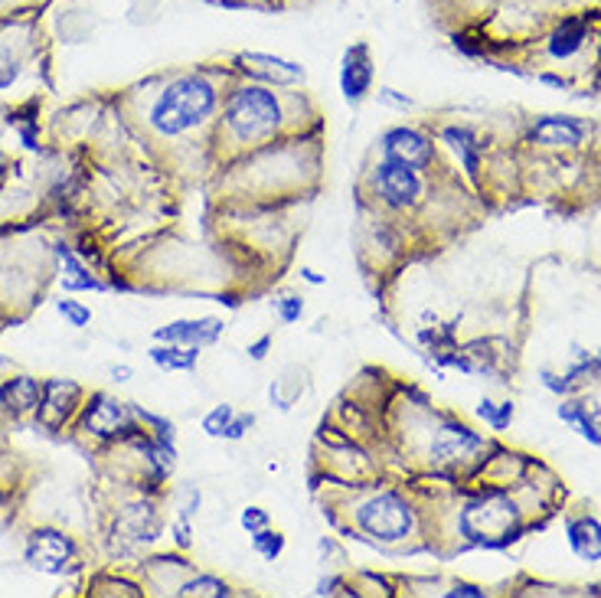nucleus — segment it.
Instances as JSON below:
<instances>
[{"instance_id":"f257e3e1","label":"nucleus","mask_w":601,"mask_h":598,"mask_svg":"<svg viewBox=\"0 0 601 598\" xmlns=\"http://www.w3.org/2000/svg\"><path fill=\"white\" fill-rule=\"evenodd\" d=\"M213 109H216V86L206 76L190 73V76L174 79L158 96V102L151 109V128L174 138V135L197 128L203 119H210Z\"/></svg>"},{"instance_id":"f03ea898","label":"nucleus","mask_w":601,"mask_h":598,"mask_svg":"<svg viewBox=\"0 0 601 598\" xmlns=\"http://www.w3.org/2000/svg\"><path fill=\"white\" fill-rule=\"evenodd\" d=\"M281 125V105L265 86H242L226 105V128L239 141H262Z\"/></svg>"},{"instance_id":"7ed1b4c3","label":"nucleus","mask_w":601,"mask_h":598,"mask_svg":"<svg viewBox=\"0 0 601 598\" xmlns=\"http://www.w3.org/2000/svg\"><path fill=\"white\" fill-rule=\"evenodd\" d=\"M461 533L480 546H506L519 533V510L506 494H487L464 507Z\"/></svg>"},{"instance_id":"20e7f679","label":"nucleus","mask_w":601,"mask_h":598,"mask_svg":"<svg viewBox=\"0 0 601 598\" xmlns=\"http://www.w3.org/2000/svg\"><path fill=\"white\" fill-rule=\"evenodd\" d=\"M83 432L105 438V441H118V438H138V412L128 402L112 399L109 393H96L86 406H83V419H79Z\"/></svg>"},{"instance_id":"39448f33","label":"nucleus","mask_w":601,"mask_h":598,"mask_svg":"<svg viewBox=\"0 0 601 598\" xmlns=\"http://www.w3.org/2000/svg\"><path fill=\"white\" fill-rule=\"evenodd\" d=\"M356 523L363 533L396 543L402 536H409L412 530V510L399 494H376L370 497L360 510H356Z\"/></svg>"},{"instance_id":"423d86ee","label":"nucleus","mask_w":601,"mask_h":598,"mask_svg":"<svg viewBox=\"0 0 601 598\" xmlns=\"http://www.w3.org/2000/svg\"><path fill=\"white\" fill-rule=\"evenodd\" d=\"M76 559V543L60 533V530H34L27 539V562L47 575H63L70 569V562Z\"/></svg>"},{"instance_id":"0eeeda50","label":"nucleus","mask_w":601,"mask_h":598,"mask_svg":"<svg viewBox=\"0 0 601 598\" xmlns=\"http://www.w3.org/2000/svg\"><path fill=\"white\" fill-rule=\"evenodd\" d=\"M83 389L73 379H47L43 399H40V425L50 432H60L79 409Z\"/></svg>"},{"instance_id":"6e6552de","label":"nucleus","mask_w":601,"mask_h":598,"mask_svg":"<svg viewBox=\"0 0 601 598\" xmlns=\"http://www.w3.org/2000/svg\"><path fill=\"white\" fill-rule=\"evenodd\" d=\"M376 187L386 197V203H392V207H412L422 197V180H418L415 167L399 164V161H383L376 167Z\"/></svg>"},{"instance_id":"1a4fd4ad","label":"nucleus","mask_w":601,"mask_h":598,"mask_svg":"<svg viewBox=\"0 0 601 598\" xmlns=\"http://www.w3.org/2000/svg\"><path fill=\"white\" fill-rule=\"evenodd\" d=\"M340 89H343V99L350 105L363 102L366 92L373 89V60H370L366 43H356V47L347 50L343 66H340Z\"/></svg>"},{"instance_id":"9d476101","label":"nucleus","mask_w":601,"mask_h":598,"mask_svg":"<svg viewBox=\"0 0 601 598\" xmlns=\"http://www.w3.org/2000/svg\"><path fill=\"white\" fill-rule=\"evenodd\" d=\"M223 337L220 317H200V321H171L154 331L158 344H184V347H210Z\"/></svg>"},{"instance_id":"9b49d317","label":"nucleus","mask_w":601,"mask_h":598,"mask_svg":"<svg viewBox=\"0 0 601 598\" xmlns=\"http://www.w3.org/2000/svg\"><path fill=\"white\" fill-rule=\"evenodd\" d=\"M484 441L467 428V425H441L438 435L431 438V461L435 464H458L467 461L474 451H480Z\"/></svg>"},{"instance_id":"f8f14e48","label":"nucleus","mask_w":601,"mask_h":598,"mask_svg":"<svg viewBox=\"0 0 601 598\" xmlns=\"http://www.w3.org/2000/svg\"><path fill=\"white\" fill-rule=\"evenodd\" d=\"M236 63H239L242 73H249L255 79H265V83H278V86L304 83V66L301 63L272 57V53H242Z\"/></svg>"},{"instance_id":"ddd939ff","label":"nucleus","mask_w":601,"mask_h":598,"mask_svg":"<svg viewBox=\"0 0 601 598\" xmlns=\"http://www.w3.org/2000/svg\"><path fill=\"white\" fill-rule=\"evenodd\" d=\"M383 161H399L412 167H425L431 161V145L425 135L412 128H392L383 135Z\"/></svg>"},{"instance_id":"4468645a","label":"nucleus","mask_w":601,"mask_h":598,"mask_svg":"<svg viewBox=\"0 0 601 598\" xmlns=\"http://www.w3.org/2000/svg\"><path fill=\"white\" fill-rule=\"evenodd\" d=\"M585 135H588V125L578 119H542L529 132V138L546 148H575L585 141Z\"/></svg>"},{"instance_id":"2eb2a0df","label":"nucleus","mask_w":601,"mask_h":598,"mask_svg":"<svg viewBox=\"0 0 601 598\" xmlns=\"http://www.w3.org/2000/svg\"><path fill=\"white\" fill-rule=\"evenodd\" d=\"M588 40V21L585 17H565L552 37H549V57L552 60H572Z\"/></svg>"},{"instance_id":"dca6fc26","label":"nucleus","mask_w":601,"mask_h":598,"mask_svg":"<svg viewBox=\"0 0 601 598\" xmlns=\"http://www.w3.org/2000/svg\"><path fill=\"white\" fill-rule=\"evenodd\" d=\"M40 399H43V383L34 379V376H14L0 386V402H4L11 412H30V409H40Z\"/></svg>"},{"instance_id":"f3484780","label":"nucleus","mask_w":601,"mask_h":598,"mask_svg":"<svg viewBox=\"0 0 601 598\" xmlns=\"http://www.w3.org/2000/svg\"><path fill=\"white\" fill-rule=\"evenodd\" d=\"M565 533H568V546L588 559V562H598L601 559V523L594 516H578V520H568L565 523Z\"/></svg>"},{"instance_id":"a211bd4d","label":"nucleus","mask_w":601,"mask_h":598,"mask_svg":"<svg viewBox=\"0 0 601 598\" xmlns=\"http://www.w3.org/2000/svg\"><path fill=\"white\" fill-rule=\"evenodd\" d=\"M118 533H125V536H132V539H145V543L158 539L161 526H158L154 507H151V503H135V507H128V510L122 513V520H118Z\"/></svg>"},{"instance_id":"6ab92c4d","label":"nucleus","mask_w":601,"mask_h":598,"mask_svg":"<svg viewBox=\"0 0 601 598\" xmlns=\"http://www.w3.org/2000/svg\"><path fill=\"white\" fill-rule=\"evenodd\" d=\"M138 441V448L145 451V458H148V464H151V471L158 474V477H167V474H174V464H177V448H174V438H158V435H148V438H135Z\"/></svg>"},{"instance_id":"aec40b11","label":"nucleus","mask_w":601,"mask_h":598,"mask_svg":"<svg viewBox=\"0 0 601 598\" xmlns=\"http://www.w3.org/2000/svg\"><path fill=\"white\" fill-rule=\"evenodd\" d=\"M148 353L161 370H171V373H187L200 360V347H184V344H158Z\"/></svg>"},{"instance_id":"412c9836","label":"nucleus","mask_w":601,"mask_h":598,"mask_svg":"<svg viewBox=\"0 0 601 598\" xmlns=\"http://www.w3.org/2000/svg\"><path fill=\"white\" fill-rule=\"evenodd\" d=\"M57 256H60L63 265H66V275H63V288H66V291H102V282L92 278L89 269H86L66 246H60Z\"/></svg>"},{"instance_id":"4be33fe9","label":"nucleus","mask_w":601,"mask_h":598,"mask_svg":"<svg viewBox=\"0 0 601 598\" xmlns=\"http://www.w3.org/2000/svg\"><path fill=\"white\" fill-rule=\"evenodd\" d=\"M559 419L562 422H568L581 438H588L591 445H601V432L594 428V419L588 415V409L581 406V402H565V406H559Z\"/></svg>"},{"instance_id":"5701e85b","label":"nucleus","mask_w":601,"mask_h":598,"mask_svg":"<svg viewBox=\"0 0 601 598\" xmlns=\"http://www.w3.org/2000/svg\"><path fill=\"white\" fill-rule=\"evenodd\" d=\"M445 141L451 145V151L464 161L467 174H477V138L467 128H445Z\"/></svg>"},{"instance_id":"b1692460","label":"nucleus","mask_w":601,"mask_h":598,"mask_svg":"<svg viewBox=\"0 0 601 598\" xmlns=\"http://www.w3.org/2000/svg\"><path fill=\"white\" fill-rule=\"evenodd\" d=\"M180 598H226L229 595V585L216 575H197L193 582L180 585L177 588Z\"/></svg>"},{"instance_id":"393cba45","label":"nucleus","mask_w":601,"mask_h":598,"mask_svg":"<svg viewBox=\"0 0 601 598\" xmlns=\"http://www.w3.org/2000/svg\"><path fill=\"white\" fill-rule=\"evenodd\" d=\"M252 549L262 556V559H268V562H275L281 552H285V533H278V530H259V533H252Z\"/></svg>"},{"instance_id":"a878e982","label":"nucleus","mask_w":601,"mask_h":598,"mask_svg":"<svg viewBox=\"0 0 601 598\" xmlns=\"http://www.w3.org/2000/svg\"><path fill=\"white\" fill-rule=\"evenodd\" d=\"M236 419V409L233 406H213L206 415H203V432L206 435H213V438H223V432L229 428V422Z\"/></svg>"},{"instance_id":"bb28decb","label":"nucleus","mask_w":601,"mask_h":598,"mask_svg":"<svg viewBox=\"0 0 601 598\" xmlns=\"http://www.w3.org/2000/svg\"><path fill=\"white\" fill-rule=\"evenodd\" d=\"M477 415H480L484 422H490V425L500 432V428H506V425H510V419H513V402H500V406H493L490 399H484V402L477 406Z\"/></svg>"},{"instance_id":"cd10ccee","label":"nucleus","mask_w":601,"mask_h":598,"mask_svg":"<svg viewBox=\"0 0 601 598\" xmlns=\"http://www.w3.org/2000/svg\"><path fill=\"white\" fill-rule=\"evenodd\" d=\"M57 311L66 317V324H70V327H86V324L92 321V311H89L86 304H79V301H70V298L57 301Z\"/></svg>"},{"instance_id":"c85d7f7f","label":"nucleus","mask_w":601,"mask_h":598,"mask_svg":"<svg viewBox=\"0 0 601 598\" xmlns=\"http://www.w3.org/2000/svg\"><path fill=\"white\" fill-rule=\"evenodd\" d=\"M278 314H281L285 324H295V321H301V314H304V301H301L298 295H288V298L278 301Z\"/></svg>"},{"instance_id":"c756f323","label":"nucleus","mask_w":601,"mask_h":598,"mask_svg":"<svg viewBox=\"0 0 601 598\" xmlns=\"http://www.w3.org/2000/svg\"><path fill=\"white\" fill-rule=\"evenodd\" d=\"M242 526H246L249 536H252V533H259V530L268 526V513H265L262 507H246V510H242Z\"/></svg>"},{"instance_id":"7c9ffc66","label":"nucleus","mask_w":601,"mask_h":598,"mask_svg":"<svg viewBox=\"0 0 601 598\" xmlns=\"http://www.w3.org/2000/svg\"><path fill=\"white\" fill-rule=\"evenodd\" d=\"M255 419L252 415H236L233 422H229V428L223 432V438H229V441H236V438H242L246 432H249V425H252Z\"/></svg>"},{"instance_id":"2f4dec72","label":"nucleus","mask_w":601,"mask_h":598,"mask_svg":"<svg viewBox=\"0 0 601 598\" xmlns=\"http://www.w3.org/2000/svg\"><path fill=\"white\" fill-rule=\"evenodd\" d=\"M379 102L396 105V109H409V105H412L405 96H399V92H396V89H389V86H383V89H379Z\"/></svg>"},{"instance_id":"473e14b6","label":"nucleus","mask_w":601,"mask_h":598,"mask_svg":"<svg viewBox=\"0 0 601 598\" xmlns=\"http://www.w3.org/2000/svg\"><path fill=\"white\" fill-rule=\"evenodd\" d=\"M268 350H272V337L265 334V337H259L255 344H249V357L252 360H265L268 357Z\"/></svg>"},{"instance_id":"72a5a7b5","label":"nucleus","mask_w":601,"mask_h":598,"mask_svg":"<svg viewBox=\"0 0 601 598\" xmlns=\"http://www.w3.org/2000/svg\"><path fill=\"white\" fill-rule=\"evenodd\" d=\"M174 539H177V546H180V549H187V546H190V520H184V516H180V520L174 523Z\"/></svg>"},{"instance_id":"f704fd0d","label":"nucleus","mask_w":601,"mask_h":598,"mask_svg":"<svg viewBox=\"0 0 601 598\" xmlns=\"http://www.w3.org/2000/svg\"><path fill=\"white\" fill-rule=\"evenodd\" d=\"M448 595H471V598H480L484 591H480V588H474V585H454Z\"/></svg>"},{"instance_id":"c9c22d12","label":"nucleus","mask_w":601,"mask_h":598,"mask_svg":"<svg viewBox=\"0 0 601 598\" xmlns=\"http://www.w3.org/2000/svg\"><path fill=\"white\" fill-rule=\"evenodd\" d=\"M112 376H115L118 383H128L135 373H132V366H112Z\"/></svg>"},{"instance_id":"e433bc0d","label":"nucleus","mask_w":601,"mask_h":598,"mask_svg":"<svg viewBox=\"0 0 601 598\" xmlns=\"http://www.w3.org/2000/svg\"><path fill=\"white\" fill-rule=\"evenodd\" d=\"M301 275H304V282H311V285H324V278H321L314 269H301Z\"/></svg>"},{"instance_id":"4c0bfd02","label":"nucleus","mask_w":601,"mask_h":598,"mask_svg":"<svg viewBox=\"0 0 601 598\" xmlns=\"http://www.w3.org/2000/svg\"><path fill=\"white\" fill-rule=\"evenodd\" d=\"M4 167H8V154L0 151V174H4Z\"/></svg>"},{"instance_id":"58836bf2","label":"nucleus","mask_w":601,"mask_h":598,"mask_svg":"<svg viewBox=\"0 0 601 598\" xmlns=\"http://www.w3.org/2000/svg\"><path fill=\"white\" fill-rule=\"evenodd\" d=\"M0 500H4V494H0Z\"/></svg>"}]
</instances>
